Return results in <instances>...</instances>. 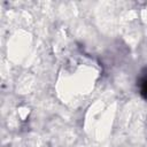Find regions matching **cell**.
Segmentation results:
<instances>
[{"label":"cell","instance_id":"6da1fadb","mask_svg":"<svg viewBox=\"0 0 147 147\" xmlns=\"http://www.w3.org/2000/svg\"><path fill=\"white\" fill-rule=\"evenodd\" d=\"M139 86H140V94H141V96L147 100V74L140 79Z\"/></svg>","mask_w":147,"mask_h":147}]
</instances>
